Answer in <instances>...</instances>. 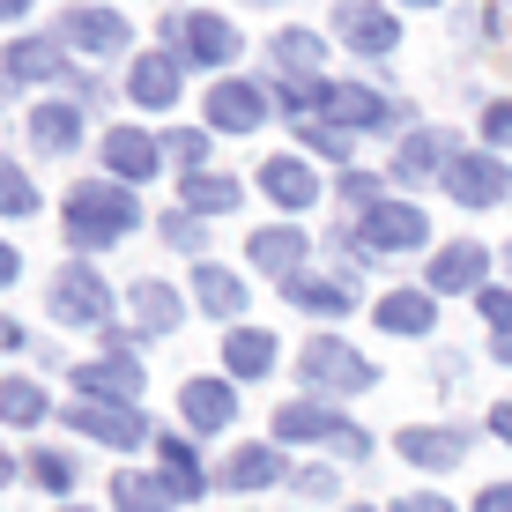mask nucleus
Returning a JSON list of instances; mask_svg holds the SVG:
<instances>
[{
  "mask_svg": "<svg viewBox=\"0 0 512 512\" xmlns=\"http://www.w3.org/2000/svg\"><path fill=\"white\" fill-rule=\"evenodd\" d=\"M134 223H141V208H134L127 186H90V179H82L75 193H67V238L90 245V253L112 245V238H127Z\"/></svg>",
  "mask_w": 512,
  "mask_h": 512,
  "instance_id": "obj_1",
  "label": "nucleus"
},
{
  "mask_svg": "<svg viewBox=\"0 0 512 512\" xmlns=\"http://www.w3.org/2000/svg\"><path fill=\"white\" fill-rule=\"evenodd\" d=\"M275 438H282V446L312 438V446H334V453H372V438H364V431H357L349 416L320 409V401H290V409L275 416Z\"/></svg>",
  "mask_w": 512,
  "mask_h": 512,
  "instance_id": "obj_2",
  "label": "nucleus"
},
{
  "mask_svg": "<svg viewBox=\"0 0 512 512\" xmlns=\"http://www.w3.org/2000/svg\"><path fill=\"white\" fill-rule=\"evenodd\" d=\"M305 386H320V394H372L379 372H372V357H357L349 342L320 334V342L305 349Z\"/></svg>",
  "mask_w": 512,
  "mask_h": 512,
  "instance_id": "obj_3",
  "label": "nucleus"
},
{
  "mask_svg": "<svg viewBox=\"0 0 512 512\" xmlns=\"http://www.w3.org/2000/svg\"><path fill=\"white\" fill-rule=\"evenodd\" d=\"M164 38H171V52H186L193 67H231L238 60V30L223 23V15H171Z\"/></svg>",
  "mask_w": 512,
  "mask_h": 512,
  "instance_id": "obj_4",
  "label": "nucleus"
},
{
  "mask_svg": "<svg viewBox=\"0 0 512 512\" xmlns=\"http://www.w3.org/2000/svg\"><path fill=\"white\" fill-rule=\"evenodd\" d=\"M67 423H75L82 438H97V446H156L134 401H75V409H67Z\"/></svg>",
  "mask_w": 512,
  "mask_h": 512,
  "instance_id": "obj_5",
  "label": "nucleus"
},
{
  "mask_svg": "<svg viewBox=\"0 0 512 512\" xmlns=\"http://www.w3.org/2000/svg\"><path fill=\"white\" fill-rule=\"evenodd\" d=\"M104 312H112V290L90 268H60V282H52V320L60 327H104Z\"/></svg>",
  "mask_w": 512,
  "mask_h": 512,
  "instance_id": "obj_6",
  "label": "nucleus"
},
{
  "mask_svg": "<svg viewBox=\"0 0 512 512\" xmlns=\"http://www.w3.org/2000/svg\"><path fill=\"white\" fill-rule=\"evenodd\" d=\"M312 104L327 112V127H386V97H372L364 82H312Z\"/></svg>",
  "mask_w": 512,
  "mask_h": 512,
  "instance_id": "obj_7",
  "label": "nucleus"
},
{
  "mask_svg": "<svg viewBox=\"0 0 512 512\" xmlns=\"http://www.w3.org/2000/svg\"><path fill=\"white\" fill-rule=\"evenodd\" d=\"M60 38L75 52H90V60H104V52H127V15H119V8H67Z\"/></svg>",
  "mask_w": 512,
  "mask_h": 512,
  "instance_id": "obj_8",
  "label": "nucleus"
},
{
  "mask_svg": "<svg viewBox=\"0 0 512 512\" xmlns=\"http://www.w3.org/2000/svg\"><path fill=\"white\" fill-rule=\"evenodd\" d=\"M446 193H453L461 208H490V201H505V164H498V156H483V149L453 156V164H446Z\"/></svg>",
  "mask_w": 512,
  "mask_h": 512,
  "instance_id": "obj_9",
  "label": "nucleus"
},
{
  "mask_svg": "<svg viewBox=\"0 0 512 512\" xmlns=\"http://www.w3.org/2000/svg\"><path fill=\"white\" fill-rule=\"evenodd\" d=\"M260 119H268V90H260V82H216V90H208V127L253 134Z\"/></svg>",
  "mask_w": 512,
  "mask_h": 512,
  "instance_id": "obj_10",
  "label": "nucleus"
},
{
  "mask_svg": "<svg viewBox=\"0 0 512 512\" xmlns=\"http://www.w3.org/2000/svg\"><path fill=\"white\" fill-rule=\"evenodd\" d=\"M423 238H431V223H423V208H409V201H386V208L364 216V245H372V253H409Z\"/></svg>",
  "mask_w": 512,
  "mask_h": 512,
  "instance_id": "obj_11",
  "label": "nucleus"
},
{
  "mask_svg": "<svg viewBox=\"0 0 512 512\" xmlns=\"http://www.w3.org/2000/svg\"><path fill=\"white\" fill-rule=\"evenodd\" d=\"M334 30H342V45H357V52H394V38H401L379 0H342V8H334Z\"/></svg>",
  "mask_w": 512,
  "mask_h": 512,
  "instance_id": "obj_12",
  "label": "nucleus"
},
{
  "mask_svg": "<svg viewBox=\"0 0 512 512\" xmlns=\"http://www.w3.org/2000/svg\"><path fill=\"white\" fill-rule=\"evenodd\" d=\"M483 268H490V253L483 245H446V253L431 260V297H461V290H483Z\"/></svg>",
  "mask_w": 512,
  "mask_h": 512,
  "instance_id": "obj_13",
  "label": "nucleus"
},
{
  "mask_svg": "<svg viewBox=\"0 0 512 512\" xmlns=\"http://www.w3.org/2000/svg\"><path fill=\"white\" fill-rule=\"evenodd\" d=\"M75 386H82V401H134L141 364L127 357V349H112L104 364H82V372H75Z\"/></svg>",
  "mask_w": 512,
  "mask_h": 512,
  "instance_id": "obj_14",
  "label": "nucleus"
},
{
  "mask_svg": "<svg viewBox=\"0 0 512 512\" xmlns=\"http://www.w3.org/2000/svg\"><path fill=\"white\" fill-rule=\"evenodd\" d=\"M394 446H401V461H416V468H453L468 453V438L453 431V423H446V431H438V423H416V431H401Z\"/></svg>",
  "mask_w": 512,
  "mask_h": 512,
  "instance_id": "obj_15",
  "label": "nucleus"
},
{
  "mask_svg": "<svg viewBox=\"0 0 512 512\" xmlns=\"http://www.w3.org/2000/svg\"><path fill=\"white\" fill-rule=\"evenodd\" d=\"M127 97L141 104V112H164V104L179 97V60H171V52H149V60H134Z\"/></svg>",
  "mask_w": 512,
  "mask_h": 512,
  "instance_id": "obj_16",
  "label": "nucleus"
},
{
  "mask_svg": "<svg viewBox=\"0 0 512 512\" xmlns=\"http://www.w3.org/2000/svg\"><path fill=\"white\" fill-rule=\"evenodd\" d=\"M104 171L112 179H156V141L141 127H112L104 134Z\"/></svg>",
  "mask_w": 512,
  "mask_h": 512,
  "instance_id": "obj_17",
  "label": "nucleus"
},
{
  "mask_svg": "<svg viewBox=\"0 0 512 512\" xmlns=\"http://www.w3.org/2000/svg\"><path fill=\"white\" fill-rule=\"evenodd\" d=\"M379 327H386V334H431V327H438L431 290H386V297H379Z\"/></svg>",
  "mask_w": 512,
  "mask_h": 512,
  "instance_id": "obj_18",
  "label": "nucleus"
},
{
  "mask_svg": "<svg viewBox=\"0 0 512 512\" xmlns=\"http://www.w3.org/2000/svg\"><path fill=\"white\" fill-rule=\"evenodd\" d=\"M112 505H119V512H171L179 498H171V483H164V475L119 468V475H112Z\"/></svg>",
  "mask_w": 512,
  "mask_h": 512,
  "instance_id": "obj_19",
  "label": "nucleus"
},
{
  "mask_svg": "<svg viewBox=\"0 0 512 512\" xmlns=\"http://www.w3.org/2000/svg\"><path fill=\"white\" fill-rule=\"evenodd\" d=\"M446 164H453V134H431V127L409 134V141H401V156H394L401 179H431V171L446 179Z\"/></svg>",
  "mask_w": 512,
  "mask_h": 512,
  "instance_id": "obj_20",
  "label": "nucleus"
},
{
  "mask_svg": "<svg viewBox=\"0 0 512 512\" xmlns=\"http://www.w3.org/2000/svg\"><path fill=\"white\" fill-rule=\"evenodd\" d=\"M231 416H238V394L223 379H193L186 386V423H193V431H223Z\"/></svg>",
  "mask_w": 512,
  "mask_h": 512,
  "instance_id": "obj_21",
  "label": "nucleus"
},
{
  "mask_svg": "<svg viewBox=\"0 0 512 512\" xmlns=\"http://www.w3.org/2000/svg\"><path fill=\"white\" fill-rule=\"evenodd\" d=\"M156 461H164V483H171V498H179V505L208 490V468L193 461V446H186V438H156Z\"/></svg>",
  "mask_w": 512,
  "mask_h": 512,
  "instance_id": "obj_22",
  "label": "nucleus"
},
{
  "mask_svg": "<svg viewBox=\"0 0 512 512\" xmlns=\"http://www.w3.org/2000/svg\"><path fill=\"white\" fill-rule=\"evenodd\" d=\"M260 193L282 208H312L320 201V186H312V171L305 164H290V156H275V164H260Z\"/></svg>",
  "mask_w": 512,
  "mask_h": 512,
  "instance_id": "obj_23",
  "label": "nucleus"
},
{
  "mask_svg": "<svg viewBox=\"0 0 512 512\" xmlns=\"http://www.w3.org/2000/svg\"><path fill=\"white\" fill-rule=\"evenodd\" d=\"M193 297H201V312H216V320H238V312H245V282L223 275L216 260H201V268H193Z\"/></svg>",
  "mask_w": 512,
  "mask_h": 512,
  "instance_id": "obj_24",
  "label": "nucleus"
},
{
  "mask_svg": "<svg viewBox=\"0 0 512 512\" xmlns=\"http://www.w3.org/2000/svg\"><path fill=\"white\" fill-rule=\"evenodd\" d=\"M223 364H231L238 379H268V372H275V334L231 327V342H223Z\"/></svg>",
  "mask_w": 512,
  "mask_h": 512,
  "instance_id": "obj_25",
  "label": "nucleus"
},
{
  "mask_svg": "<svg viewBox=\"0 0 512 512\" xmlns=\"http://www.w3.org/2000/svg\"><path fill=\"white\" fill-rule=\"evenodd\" d=\"M8 75L15 82H60L67 75V52L45 45V38H23V45H8Z\"/></svg>",
  "mask_w": 512,
  "mask_h": 512,
  "instance_id": "obj_26",
  "label": "nucleus"
},
{
  "mask_svg": "<svg viewBox=\"0 0 512 512\" xmlns=\"http://www.w3.org/2000/svg\"><path fill=\"white\" fill-rule=\"evenodd\" d=\"M223 483H231V490H268V483H282V453L275 446H238L231 468H223Z\"/></svg>",
  "mask_w": 512,
  "mask_h": 512,
  "instance_id": "obj_27",
  "label": "nucleus"
},
{
  "mask_svg": "<svg viewBox=\"0 0 512 512\" xmlns=\"http://www.w3.org/2000/svg\"><path fill=\"white\" fill-rule=\"evenodd\" d=\"M268 60L290 67V75H312V67L327 60V38H320V30H275V38H268Z\"/></svg>",
  "mask_w": 512,
  "mask_h": 512,
  "instance_id": "obj_28",
  "label": "nucleus"
},
{
  "mask_svg": "<svg viewBox=\"0 0 512 512\" xmlns=\"http://www.w3.org/2000/svg\"><path fill=\"white\" fill-rule=\"evenodd\" d=\"M290 305L342 320V312H349V282H342V275H290Z\"/></svg>",
  "mask_w": 512,
  "mask_h": 512,
  "instance_id": "obj_29",
  "label": "nucleus"
},
{
  "mask_svg": "<svg viewBox=\"0 0 512 512\" xmlns=\"http://www.w3.org/2000/svg\"><path fill=\"white\" fill-rule=\"evenodd\" d=\"M30 141H38L45 156H67L82 141V119L67 112V104H38V112H30Z\"/></svg>",
  "mask_w": 512,
  "mask_h": 512,
  "instance_id": "obj_30",
  "label": "nucleus"
},
{
  "mask_svg": "<svg viewBox=\"0 0 512 512\" xmlns=\"http://www.w3.org/2000/svg\"><path fill=\"white\" fill-rule=\"evenodd\" d=\"M253 260L275 275H297V260H305V231H290V223H275V231H253Z\"/></svg>",
  "mask_w": 512,
  "mask_h": 512,
  "instance_id": "obj_31",
  "label": "nucleus"
},
{
  "mask_svg": "<svg viewBox=\"0 0 512 512\" xmlns=\"http://www.w3.org/2000/svg\"><path fill=\"white\" fill-rule=\"evenodd\" d=\"M134 320H141V334H171L179 327V297L164 282H134Z\"/></svg>",
  "mask_w": 512,
  "mask_h": 512,
  "instance_id": "obj_32",
  "label": "nucleus"
},
{
  "mask_svg": "<svg viewBox=\"0 0 512 512\" xmlns=\"http://www.w3.org/2000/svg\"><path fill=\"white\" fill-rule=\"evenodd\" d=\"M45 416H52L45 386H30V379H0V423H45Z\"/></svg>",
  "mask_w": 512,
  "mask_h": 512,
  "instance_id": "obj_33",
  "label": "nucleus"
},
{
  "mask_svg": "<svg viewBox=\"0 0 512 512\" xmlns=\"http://www.w3.org/2000/svg\"><path fill=\"white\" fill-rule=\"evenodd\" d=\"M186 208H201V216H223V208H238V186L223 179V171H186Z\"/></svg>",
  "mask_w": 512,
  "mask_h": 512,
  "instance_id": "obj_34",
  "label": "nucleus"
},
{
  "mask_svg": "<svg viewBox=\"0 0 512 512\" xmlns=\"http://www.w3.org/2000/svg\"><path fill=\"white\" fill-rule=\"evenodd\" d=\"M38 208V186H30V171L15 164V156H0V216H30Z\"/></svg>",
  "mask_w": 512,
  "mask_h": 512,
  "instance_id": "obj_35",
  "label": "nucleus"
},
{
  "mask_svg": "<svg viewBox=\"0 0 512 512\" xmlns=\"http://www.w3.org/2000/svg\"><path fill=\"white\" fill-rule=\"evenodd\" d=\"M30 475H38L45 490H75V461H67V453H30Z\"/></svg>",
  "mask_w": 512,
  "mask_h": 512,
  "instance_id": "obj_36",
  "label": "nucleus"
},
{
  "mask_svg": "<svg viewBox=\"0 0 512 512\" xmlns=\"http://www.w3.org/2000/svg\"><path fill=\"white\" fill-rule=\"evenodd\" d=\"M475 305H483V320L498 334H512V290H475Z\"/></svg>",
  "mask_w": 512,
  "mask_h": 512,
  "instance_id": "obj_37",
  "label": "nucleus"
},
{
  "mask_svg": "<svg viewBox=\"0 0 512 512\" xmlns=\"http://www.w3.org/2000/svg\"><path fill=\"white\" fill-rule=\"evenodd\" d=\"M164 149L179 156V164H193V171H201V156H208V134H171Z\"/></svg>",
  "mask_w": 512,
  "mask_h": 512,
  "instance_id": "obj_38",
  "label": "nucleus"
},
{
  "mask_svg": "<svg viewBox=\"0 0 512 512\" xmlns=\"http://www.w3.org/2000/svg\"><path fill=\"white\" fill-rule=\"evenodd\" d=\"M297 490H305V498H334V468H305V475H297Z\"/></svg>",
  "mask_w": 512,
  "mask_h": 512,
  "instance_id": "obj_39",
  "label": "nucleus"
},
{
  "mask_svg": "<svg viewBox=\"0 0 512 512\" xmlns=\"http://www.w3.org/2000/svg\"><path fill=\"white\" fill-rule=\"evenodd\" d=\"M483 134H490V141H512V104H490V112H483Z\"/></svg>",
  "mask_w": 512,
  "mask_h": 512,
  "instance_id": "obj_40",
  "label": "nucleus"
},
{
  "mask_svg": "<svg viewBox=\"0 0 512 512\" xmlns=\"http://www.w3.org/2000/svg\"><path fill=\"white\" fill-rule=\"evenodd\" d=\"M164 238H171V245H201V223H193V216H171Z\"/></svg>",
  "mask_w": 512,
  "mask_h": 512,
  "instance_id": "obj_41",
  "label": "nucleus"
},
{
  "mask_svg": "<svg viewBox=\"0 0 512 512\" xmlns=\"http://www.w3.org/2000/svg\"><path fill=\"white\" fill-rule=\"evenodd\" d=\"M475 512H512V483H490L483 498H475Z\"/></svg>",
  "mask_w": 512,
  "mask_h": 512,
  "instance_id": "obj_42",
  "label": "nucleus"
},
{
  "mask_svg": "<svg viewBox=\"0 0 512 512\" xmlns=\"http://www.w3.org/2000/svg\"><path fill=\"white\" fill-rule=\"evenodd\" d=\"M401 512H453L446 498H431V490H416V498H401Z\"/></svg>",
  "mask_w": 512,
  "mask_h": 512,
  "instance_id": "obj_43",
  "label": "nucleus"
},
{
  "mask_svg": "<svg viewBox=\"0 0 512 512\" xmlns=\"http://www.w3.org/2000/svg\"><path fill=\"white\" fill-rule=\"evenodd\" d=\"M15 275H23V253H15V245H0V290H8Z\"/></svg>",
  "mask_w": 512,
  "mask_h": 512,
  "instance_id": "obj_44",
  "label": "nucleus"
},
{
  "mask_svg": "<svg viewBox=\"0 0 512 512\" xmlns=\"http://www.w3.org/2000/svg\"><path fill=\"white\" fill-rule=\"evenodd\" d=\"M490 431H498L505 446H512V401H498V409H490Z\"/></svg>",
  "mask_w": 512,
  "mask_h": 512,
  "instance_id": "obj_45",
  "label": "nucleus"
},
{
  "mask_svg": "<svg viewBox=\"0 0 512 512\" xmlns=\"http://www.w3.org/2000/svg\"><path fill=\"white\" fill-rule=\"evenodd\" d=\"M490 349H498V364H512V334H490Z\"/></svg>",
  "mask_w": 512,
  "mask_h": 512,
  "instance_id": "obj_46",
  "label": "nucleus"
},
{
  "mask_svg": "<svg viewBox=\"0 0 512 512\" xmlns=\"http://www.w3.org/2000/svg\"><path fill=\"white\" fill-rule=\"evenodd\" d=\"M30 8V0H0V15H23Z\"/></svg>",
  "mask_w": 512,
  "mask_h": 512,
  "instance_id": "obj_47",
  "label": "nucleus"
},
{
  "mask_svg": "<svg viewBox=\"0 0 512 512\" xmlns=\"http://www.w3.org/2000/svg\"><path fill=\"white\" fill-rule=\"evenodd\" d=\"M8 475H15V461H8V453H0V483H8Z\"/></svg>",
  "mask_w": 512,
  "mask_h": 512,
  "instance_id": "obj_48",
  "label": "nucleus"
},
{
  "mask_svg": "<svg viewBox=\"0 0 512 512\" xmlns=\"http://www.w3.org/2000/svg\"><path fill=\"white\" fill-rule=\"evenodd\" d=\"M505 275H512V245H505Z\"/></svg>",
  "mask_w": 512,
  "mask_h": 512,
  "instance_id": "obj_49",
  "label": "nucleus"
},
{
  "mask_svg": "<svg viewBox=\"0 0 512 512\" xmlns=\"http://www.w3.org/2000/svg\"><path fill=\"white\" fill-rule=\"evenodd\" d=\"M67 512H90V505H67Z\"/></svg>",
  "mask_w": 512,
  "mask_h": 512,
  "instance_id": "obj_50",
  "label": "nucleus"
},
{
  "mask_svg": "<svg viewBox=\"0 0 512 512\" xmlns=\"http://www.w3.org/2000/svg\"><path fill=\"white\" fill-rule=\"evenodd\" d=\"M416 8H431V0H416Z\"/></svg>",
  "mask_w": 512,
  "mask_h": 512,
  "instance_id": "obj_51",
  "label": "nucleus"
},
{
  "mask_svg": "<svg viewBox=\"0 0 512 512\" xmlns=\"http://www.w3.org/2000/svg\"><path fill=\"white\" fill-rule=\"evenodd\" d=\"M349 512H364V505H349Z\"/></svg>",
  "mask_w": 512,
  "mask_h": 512,
  "instance_id": "obj_52",
  "label": "nucleus"
}]
</instances>
